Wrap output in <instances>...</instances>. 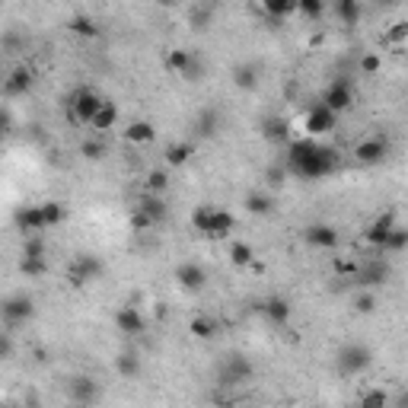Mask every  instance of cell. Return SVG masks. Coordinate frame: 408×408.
I'll return each mask as SVG.
<instances>
[{
	"label": "cell",
	"mask_w": 408,
	"mask_h": 408,
	"mask_svg": "<svg viewBox=\"0 0 408 408\" xmlns=\"http://www.w3.org/2000/svg\"><path fill=\"white\" fill-rule=\"evenodd\" d=\"M287 169L300 178H322L338 169V153L312 137L293 140L287 150Z\"/></svg>",
	"instance_id": "6da1fadb"
},
{
	"label": "cell",
	"mask_w": 408,
	"mask_h": 408,
	"mask_svg": "<svg viewBox=\"0 0 408 408\" xmlns=\"http://www.w3.org/2000/svg\"><path fill=\"white\" fill-rule=\"evenodd\" d=\"M233 214L223 208H214V204H198L195 210H191V227L198 230V233L210 236V239H223V236H230V230H233Z\"/></svg>",
	"instance_id": "7a4b0ae2"
},
{
	"label": "cell",
	"mask_w": 408,
	"mask_h": 408,
	"mask_svg": "<svg viewBox=\"0 0 408 408\" xmlns=\"http://www.w3.org/2000/svg\"><path fill=\"white\" fill-rule=\"evenodd\" d=\"M373 363V351L367 348V344H357V341H348L338 348L335 354V367L341 376H357L363 373V370Z\"/></svg>",
	"instance_id": "3957f363"
},
{
	"label": "cell",
	"mask_w": 408,
	"mask_h": 408,
	"mask_svg": "<svg viewBox=\"0 0 408 408\" xmlns=\"http://www.w3.org/2000/svg\"><path fill=\"white\" fill-rule=\"evenodd\" d=\"M106 99L99 93H93L89 86H80L70 96V121H83V125H93V118L102 112Z\"/></svg>",
	"instance_id": "277c9868"
},
{
	"label": "cell",
	"mask_w": 408,
	"mask_h": 408,
	"mask_svg": "<svg viewBox=\"0 0 408 408\" xmlns=\"http://www.w3.org/2000/svg\"><path fill=\"white\" fill-rule=\"evenodd\" d=\"M351 280L357 284V290H376V287H382L389 280V265L382 259H370L363 265H357Z\"/></svg>",
	"instance_id": "5b68a950"
},
{
	"label": "cell",
	"mask_w": 408,
	"mask_h": 408,
	"mask_svg": "<svg viewBox=\"0 0 408 408\" xmlns=\"http://www.w3.org/2000/svg\"><path fill=\"white\" fill-rule=\"evenodd\" d=\"M255 373L252 361H249L246 354H227V361L220 363V382L223 386H242V382H249Z\"/></svg>",
	"instance_id": "8992f818"
},
{
	"label": "cell",
	"mask_w": 408,
	"mask_h": 408,
	"mask_svg": "<svg viewBox=\"0 0 408 408\" xmlns=\"http://www.w3.org/2000/svg\"><path fill=\"white\" fill-rule=\"evenodd\" d=\"M351 102H354V86H351V80H332L329 86H325L322 93V106L329 108V112L341 115L344 108H351Z\"/></svg>",
	"instance_id": "52a82bcc"
},
{
	"label": "cell",
	"mask_w": 408,
	"mask_h": 408,
	"mask_svg": "<svg viewBox=\"0 0 408 408\" xmlns=\"http://www.w3.org/2000/svg\"><path fill=\"white\" fill-rule=\"evenodd\" d=\"M102 271H106V265H102V259H96V255L83 252V255H76V259L70 261V284L83 287V284H89V280H96V278H99Z\"/></svg>",
	"instance_id": "ba28073f"
},
{
	"label": "cell",
	"mask_w": 408,
	"mask_h": 408,
	"mask_svg": "<svg viewBox=\"0 0 408 408\" xmlns=\"http://www.w3.org/2000/svg\"><path fill=\"white\" fill-rule=\"evenodd\" d=\"M67 395H70V405H83L89 408L96 402V395H99V382L93 380V376H74V380L67 382Z\"/></svg>",
	"instance_id": "9c48e42d"
},
{
	"label": "cell",
	"mask_w": 408,
	"mask_h": 408,
	"mask_svg": "<svg viewBox=\"0 0 408 408\" xmlns=\"http://www.w3.org/2000/svg\"><path fill=\"white\" fill-rule=\"evenodd\" d=\"M32 312H35V303H32V297H26V293H13V297H6V303H4V319H6V325H23V322H29Z\"/></svg>",
	"instance_id": "30bf717a"
},
{
	"label": "cell",
	"mask_w": 408,
	"mask_h": 408,
	"mask_svg": "<svg viewBox=\"0 0 408 408\" xmlns=\"http://www.w3.org/2000/svg\"><path fill=\"white\" fill-rule=\"evenodd\" d=\"M335 118H338L335 112H329L322 102H316V106L306 112L303 128H306V134H310V137H319V134H329L332 128H335Z\"/></svg>",
	"instance_id": "8fae6325"
},
{
	"label": "cell",
	"mask_w": 408,
	"mask_h": 408,
	"mask_svg": "<svg viewBox=\"0 0 408 408\" xmlns=\"http://www.w3.org/2000/svg\"><path fill=\"white\" fill-rule=\"evenodd\" d=\"M386 153H389V144L382 137H367V140H361V144L354 147V159H357V163H363V166L382 163Z\"/></svg>",
	"instance_id": "7c38bea8"
},
{
	"label": "cell",
	"mask_w": 408,
	"mask_h": 408,
	"mask_svg": "<svg viewBox=\"0 0 408 408\" xmlns=\"http://www.w3.org/2000/svg\"><path fill=\"white\" fill-rule=\"evenodd\" d=\"M176 280L182 290L198 293V290H204V284H208V271H204L201 265H195V261H185V265L176 268Z\"/></svg>",
	"instance_id": "4fadbf2b"
},
{
	"label": "cell",
	"mask_w": 408,
	"mask_h": 408,
	"mask_svg": "<svg viewBox=\"0 0 408 408\" xmlns=\"http://www.w3.org/2000/svg\"><path fill=\"white\" fill-rule=\"evenodd\" d=\"M115 329L121 332V335H140V332L147 329V319L144 312L137 310V306H121L118 312H115Z\"/></svg>",
	"instance_id": "5bb4252c"
},
{
	"label": "cell",
	"mask_w": 408,
	"mask_h": 408,
	"mask_svg": "<svg viewBox=\"0 0 408 408\" xmlns=\"http://www.w3.org/2000/svg\"><path fill=\"white\" fill-rule=\"evenodd\" d=\"M303 239L310 242L312 249H335L338 246V230L329 227V223H310V227L303 230Z\"/></svg>",
	"instance_id": "9a60e30c"
},
{
	"label": "cell",
	"mask_w": 408,
	"mask_h": 408,
	"mask_svg": "<svg viewBox=\"0 0 408 408\" xmlns=\"http://www.w3.org/2000/svg\"><path fill=\"white\" fill-rule=\"evenodd\" d=\"M392 230H395V217L392 214H382V217H376L367 230H363V242H367V246H373V249H382V242H386V236L392 233Z\"/></svg>",
	"instance_id": "2e32d148"
},
{
	"label": "cell",
	"mask_w": 408,
	"mask_h": 408,
	"mask_svg": "<svg viewBox=\"0 0 408 408\" xmlns=\"http://www.w3.org/2000/svg\"><path fill=\"white\" fill-rule=\"evenodd\" d=\"M16 227L23 230L26 236H35V233H42V230H48V227H45L42 204H32V208H19V210H16Z\"/></svg>",
	"instance_id": "e0dca14e"
},
{
	"label": "cell",
	"mask_w": 408,
	"mask_h": 408,
	"mask_svg": "<svg viewBox=\"0 0 408 408\" xmlns=\"http://www.w3.org/2000/svg\"><path fill=\"white\" fill-rule=\"evenodd\" d=\"M166 67H169L172 74L188 76V80H191V74L198 70V64H195V55H191V51H185V48H172L169 55H166Z\"/></svg>",
	"instance_id": "ac0fdd59"
},
{
	"label": "cell",
	"mask_w": 408,
	"mask_h": 408,
	"mask_svg": "<svg viewBox=\"0 0 408 408\" xmlns=\"http://www.w3.org/2000/svg\"><path fill=\"white\" fill-rule=\"evenodd\" d=\"M233 86L242 89V93H252L255 86H259V67H255L252 61H242L233 67Z\"/></svg>",
	"instance_id": "d6986e66"
},
{
	"label": "cell",
	"mask_w": 408,
	"mask_h": 408,
	"mask_svg": "<svg viewBox=\"0 0 408 408\" xmlns=\"http://www.w3.org/2000/svg\"><path fill=\"white\" fill-rule=\"evenodd\" d=\"M259 312L268 319V322L284 325L287 319H290V303L280 297H271V300H265V303H259Z\"/></svg>",
	"instance_id": "ffe728a7"
},
{
	"label": "cell",
	"mask_w": 408,
	"mask_h": 408,
	"mask_svg": "<svg viewBox=\"0 0 408 408\" xmlns=\"http://www.w3.org/2000/svg\"><path fill=\"white\" fill-rule=\"evenodd\" d=\"M125 140L134 147L153 144V140H157V128H153L150 121H131V125L125 128Z\"/></svg>",
	"instance_id": "44dd1931"
},
{
	"label": "cell",
	"mask_w": 408,
	"mask_h": 408,
	"mask_svg": "<svg viewBox=\"0 0 408 408\" xmlns=\"http://www.w3.org/2000/svg\"><path fill=\"white\" fill-rule=\"evenodd\" d=\"M6 96H26L32 89V70L29 67H16L4 83Z\"/></svg>",
	"instance_id": "7402d4cb"
},
{
	"label": "cell",
	"mask_w": 408,
	"mask_h": 408,
	"mask_svg": "<svg viewBox=\"0 0 408 408\" xmlns=\"http://www.w3.org/2000/svg\"><path fill=\"white\" fill-rule=\"evenodd\" d=\"M115 370H118V376H125V380H137L140 376V354L137 351H121V354L115 357Z\"/></svg>",
	"instance_id": "603a6c76"
},
{
	"label": "cell",
	"mask_w": 408,
	"mask_h": 408,
	"mask_svg": "<svg viewBox=\"0 0 408 408\" xmlns=\"http://www.w3.org/2000/svg\"><path fill=\"white\" fill-rule=\"evenodd\" d=\"M137 210H140V214H147V217H150V223H153V227L166 220V201H163V198H159V195H147V198H140Z\"/></svg>",
	"instance_id": "cb8c5ba5"
},
{
	"label": "cell",
	"mask_w": 408,
	"mask_h": 408,
	"mask_svg": "<svg viewBox=\"0 0 408 408\" xmlns=\"http://www.w3.org/2000/svg\"><path fill=\"white\" fill-rule=\"evenodd\" d=\"M332 13H335V16L341 19L344 26H354L357 19H361L363 6L357 4V0H335V4H332Z\"/></svg>",
	"instance_id": "d4e9b609"
},
{
	"label": "cell",
	"mask_w": 408,
	"mask_h": 408,
	"mask_svg": "<svg viewBox=\"0 0 408 408\" xmlns=\"http://www.w3.org/2000/svg\"><path fill=\"white\" fill-rule=\"evenodd\" d=\"M191 157H195V144H191V140H182V144L166 147V163H169V166H185Z\"/></svg>",
	"instance_id": "484cf974"
},
{
	"label": "cell",
	"mask_w": 408,
	"mask_h": 408,
	"mask_svg": "<svg viewBox=\"0 0 408 408\" xmlns=\"http://www.w3.org/2000/svg\"><path fill=\"white\" fill-rule=\"evenodd\" d=\"M230 261L239 268H252L255 265V249L249 246V242H230Z\"/></svg>",
	"instance_id": "4316f807"
},
{
	"label": "cell",
	"mask_w": 408,
	"mask_h": 408,
	"mask_svg": "<svg viewBox=\"0 0 408 408\" xmlns=\"http://www.w3.org/2000/svg\"><path fill=\"white\" fill-rule=\"evenodd\" d=\"M287 121L284 118H278V115H271V118H265L261 121V137L265 140H284L287 137Z\"/></svg>",
	"instance_id": "83f0119b"
},
{
	"label": "cell",
	"mask_w": 408,
	"mask_h": 408,
	"mask_svg": "<svg viewBox=\"0 0 408 408\" xmlns=\"http://www.w3.org/2000/svg\"><path fill=\"white\" fill-rule=\"evenodd\" d=\"M405 249H408V230H405V227H395L392 233L386 236V242H382L380 252L395 255V252H405Z\"/></svg>",
	"instance_id": "f1b7e54d"
},
{
	"label": "cell",
	"mask_w": 408,
	"mask_h": 408,
	"mask_svg": "<svg viewBox=\"0 0 408 408\" xmlns=\"http://www.w3.org/2000/svg\"><path fill=\"white\" fill-rule=\"evenodd\" d=\"M389 402H392V395H389L386 389H367V392L357 399V408H389Z\"/></svg>",
	"instance_id": "f546056e"
},
{
	"label": "cell",
	"mask_w": 408,
	"mask_h": 408,
	"mask_svg": "<svg viewBox=\"0 0 408 408\" xmlns=\"http://www.w3.org/2000/svg\"><path fill=\"white\" fill-rule=\"evenodd\" d=\"M217 112L214 108H204V112H198V118H195V131L201 134V137H214L217 134Z\"/></svg>",
	"instance_id": "4dcf8cb0"
},
{
	"label": "cell",
	"mask_w": 408,
	"mask_h": 408,
	"mask_svg": "<svg viewBox=\"0 0 408 408\" xmlns=\"http://www.w3.org/2000/svg\"><path fill=\"white\" fill-rule=\"evenodd\" d=\"M246 210H249V214L265 217V214H271V210H274V201L268 195H261V191H249V195H246Z\"/></svg>",
	"instance_id": "1f68e13d"
},
{
	"label": "cell",
	"mask_w": 408,
	"mask_h": 408,
	"mask_svg": "<svg viewBox=\"0 0 408 408\" xmlns=\"http://www.w3.org/2000/svg\"><path fill=\"white\" fill-rule=\"evenodd\" d=\"M115 125H118V108H115L112 102L106 99V106H102V112L93 118V128H96V131H108V128H115Z\"/></svg>",
	"instance_id": "d6a6232c"
},
{
	"label": "cell",
	"mask_w": 408,
	"mask_h": 408,
	"mask_svg": "<svg viewBox=\"0 0 408 408\" xmlns=\"http://www.w3.org/2000/svg\"><path fill=\"white\" fill-rule=\"evenodd\" d=\"M261 10L274 19H284V16H290V13H297V4H293V0H265Z\"/></svg>",
	"instance_id": "836d02e7"
},
{
	"label": "cell",
	"mask_w": 408,
	"mask_h": 408,
	"mask_svg": "<svg viewBox=\"0 0 408 408\" xmlns=\"http://www.w3.org/2000/svg\"><path fill=\"white\" fill-rule=\"evenodd\" d=\"M188 332L195 338H204V341H208V338L217 335V325H214V319H208V316H195L191 325H188Z\"/></svg>",
	"instance_id": "e575fe53"
},
{
	"label": "cell",
	"mask_w": 408,
	"mask_h": 408,
	"mask_svg": "<svg viewBox=\"0 0 408 408\" xmlns=\"http://www.w3.org/2000/svg\"><path fill=\"white\" fill-rule=\"evenodd\" d=\"M382 42L386 45H392V48H399V45H405L408 42V23L405 19H399V23H392L386 29V35H382Z\"/></svg>",
	"instance_id": "d590c367"
},
{
	"label": "cell",
	"mask_w": 408,
	"mask_h": 408,
	"mask_svg": "<svg viewBox=\"0 0 408 408\" xmlns=\"http://www.w3.org/2000/svg\"><path fill=\"white\" fill-rule=\"evenodd\" d=\"M70 32H76V35H83V38H96L99 35V26L89 16H74L70 19Z\"/></svg>",
	"instance_id": "8d00e7d4"
},
{
	"label": "cell",
	"mask_w": 408,
	"mask_h": 408,
	"mask_svg": "<svg viewBox=\"0 0 408 408\" xmlns=\"http://www.w3.org/2000/svg\"><path fill=\"white\" fill-rule=\"evenodd\" d=\"M23 259H45V239L38 233L23 239Z\"/></svg>",
	"instance_id": "74e56055"
},
{
	"label": "cell",
	"mask_w": 408,
	"mask_h": 408,
	"mask_svg": "<svg viewBox=\"0 0 408 408\" xmlns=\"http://www.w3.org/2000/svg\"><path fill=\"white\" fill-rule=\"evenodd\" d=\"M354 310L361 312V316H370V312H376V293H373V290H357Z\"/></svg>",
	"instance_id": "f35d334b"
},
{
	"label": "cell",
	"mask_w": 408,
	"mask_h": 408,
	"mask_svg": "<svg viewBox=\"0 0 408 408\" xmlns=\"http://www.w3.org/2000/svg\"><path fill=\"white\" fill-rule=\"evenodd\" d=\"M147 195H159V191L169 185V176H166L163 169H153V172H147Z\"/></svg>",
	"instance_id": "ab89813d"
},
{
	"label": "cell",
	"mask_w": 408,
	"mask_h": 408,
	"mask_svg": "<svg viewBox=\"0 0 408 408\" xmlns=\"http://www.w3.org/2000/svg\"><path fill=\"white\" fill-rule=\"evenodd\" d=\"M42 214H45V227H57L64 220V208L57 201H45L42 204Z\"/></svg>",
	"instance_id": "60d3db41"
},
{
	"label": "cell",
	"mask_w": 408,
	"mask_h": 408,
	"mask_svg": "<svg viewBox=\"0 0 408 408\" xmlns=\"http://www.w3.org/2000/svg\"><path fill=\"white\" fill-rule=\"evenodd\" d=\"M297 13L303 19H319L325 13V4H319V0H300L297 4Z\"/></svg>",
	"instance_id": "b9f144b4"
},
{
	"label": "cell",
	"mask_w": 408,
	"mask_h": 408,
	"mask_svg": "<svg viewBox=\"0 0 408 408\" xmlns=\"http://www.w3.org/2000/svg\"><path fill=\"white\" fill-rule=\"evenodd\" d=\"M19 271H23L26 278H42V274H45V259H23V261H19Z\"/></svg>",
	"instance_id": "7bdbcfd3"
},
{
	"label": "cell",
	"mask_w": 408,
	"mask_h": 408,
	"mask_svg": "<svg viewBox=\"0 0 408 408\" xmlns=\"http://www.w3.org/2000/svg\"><path fill=\"white\" fill-rule=\"evenodd\" d=\"M80 153H83V159H102L106 157V147H102L99 140H83Z\"/></svg>",
	"instance_id": "ee69618b"
},
{
	"label": "cell",
	"mask_w": 408,
	"mask_h": 408,
	"mask_svg": "<svg viewBox=\"0 0 408 408\" xmlns=\"http://www.w3.org/2000/svg\"><path fill=\"white\" fill-rule=\"evenodd\" d=\"M210 13H214V6H191V26L204 29L210 23Z\"/></svg>",
	"instance_id": "f6af8a7d"
},
{
	"label": "cell",
	"mask_w": 408,
	"mask_h": 408,
	"mask_svg": "<svg viewBox=\"0 0 408 408\" xmlns=\"http://www.w3.org/2000/svg\"><path fill=\"white\" fill-rule=\"evenodd\" d=\"M382 67V57L380 55H373V51H367V55H363L361 57V70H363V74H376V70H380Z\"/></svg>",
	"instance_id": "bcb514c9"
},
{
	"label": "cell",
	"mask_w": 408,
	"mask_h": 408,
	"mask_svg": "<svg viewBox=\"0 0 408 408\" xmlns=\"http://www.w3.org/2000/svg\"><path fill=\"white\" fill-rule=\"evenodd\" d=\"M284 176H287V169H284V166H278V163L268 166V169H265L268 185H284Z\"/></svg>",
	"instance_id": "7dc6e473"
},
{
	"label": "cell",
	"mask_w": 408,
	"mask_h": 408,
	"mask_svg": "<svg viewBox=\"0 0 408 408\" xmlns=\"http://www.w3.org/2000/svg\"><path fill=\"white\" fill-rule=\"evenodd\" d=\"M131 227H134V230H150L153 223H150V217H147V214H140V210H134V217H131Z\"/></svg>",
	"instance_id": "c3c4849f"
},
{
	"label": "cell",
	"mask_w": 408,
	"mask_h": 408,
	"mask_svg": "<svg viewBox=\"0 0 408 408\" xmlns=\"http://www.w3.org/2000/svg\"><path fill=\"white\" fill-rule=\"evenodd\" d=\"M389 408H408V389L395 392V395H392V402H389Z\"/></svg>",
	"instance_id": "681fc988"
},
{
	"label": "cell",
	"mask_w": 408,
	"mask_h": 408,
	"mask_svg": "<svg viewBox=\"0 0 408 408\" xmlns=\"http://www.w3.org/2000/svg\"><path fill=\"white\" fill-rule=\"evenodd\" d=\"M70 408H83V405H70Z\"/></svg>",
	"instance_id": "f907efd6"
},
{
	"label": "cell",
	"mask_w": 408,
	"mask_h": 408,
	"mask_svg": "<svg viewBox=\"0 0 408 408\" xmlns=\"http://www.w3.org/2000/svg\"><path fill=\"white\" fill-rule=\"evenodd\" d=\"M6 408H13V405H6Z\"/></svg>",
	"instance_id": "816d5d0a"
}]
</instances>
